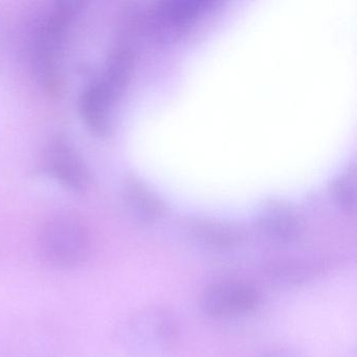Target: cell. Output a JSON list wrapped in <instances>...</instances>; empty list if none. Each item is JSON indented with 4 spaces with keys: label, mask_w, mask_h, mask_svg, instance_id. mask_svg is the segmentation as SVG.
<instances>
[{
    "label": "cell",
    "mask_w": 357,
    "mask_h": 357,
    "mask_svg": "<svg viewBox=\"0 0 357 357\" xmlns=\"http://www.w3.org/2000/svg\"><path fill=\"white\" fill-rule=\"evenodd\" d=\"M37 248L47 266L57 271H75L83 266L91 256V233L79 217L56 215L41 227Z\"/></svg>",
    "instance_id": "6da1fadb"
},
{
    "label": "cell",
    "mask_w": 357,
    "mask_h": 357,
    "mask_svg": "<svg viewBox=\"0 0 357 357\" xmlns=\"http://www.w3.org/2000/svg\"><path fill=\"white\" fill-rule=\"evenodd\" d=\"M178 338V321L164 307L139 311L121 329L123 344L137 357L164 356L175 348Z\"/></svg>",
    "instance_id": "7a4b0ae2"
},
{
    "label": "cell",
    "mask_w": 357,
    "mask_h": 357,
    "mask_svg": "<svg viewBox=\"0 0 357 357\" xmlns=\"http://www.w3.org/2000/svg\"><path fill=\"white\" fill-rule=\"evenodd\" d=\"M261 296L254 286L239 282H221L208 286L200 294V308L208 317L227 319L252 312Z\"/></svg>",
    "instance_id": "3957f363"
},
{
    "label": "cell",
    "mask_w": 357,
    "mask_h": 357,
    "mask_svg": "<svg viewBox=\"0 0 357 357\" xmlns=\"http://www.w3.org/2000/svg\"><path fill=\"white\" fill-rule=\"evenodd\" d=\"M78 3H61L45 20L37 37V62L49 85L57 81V56L68 24L79 11Z\"/></svg>",
    "instance_id": "277c9868"
},
{
    "label": "cell",
    "mask_w": 357,
    "mask_h": 357,
    "mask_svg": "<svg viewBox=\"0 0 357 357\" xmlns=\"http://www.w3.org/2000/svg\"><path fill=\"white\" fill-rule=\"evenodd\" d=\"M47 151V168L54 178L72 191H82L87 183L86 169L75 148L63 137H57Z\"/></svg>",
    "instance_id": "5b68a950"
},
{
    "label": "cell",
    "mask_w": 357,
    "mask_h": 357,
    "mask_svg": "<svg viewBox=\"0 0 357 357\" xmlns=\"http://www.w3.org/2000/svg\"><path fill=\"white\" fill-rule=\"evenodd\" d=\"M325 261L273 260L265 264L267 279L281 287H294L314 279L323 273Z\"/></svg>",
    "instance_id": "8992f818"
},
{
    "label": "cell",
    "mask_w": 357,
    "mask_h": 357,
    "mask_svg": "<svg viewBox=\"0 0 357 357\" xmlns=\"http://www.w3.org/2000/svg\"><path fill=\"white\" fill-rule=\"evenodd\" d=\"M114 98L116 95L101 81L93 83L83 93L80 100L81 116L96 135H103L107 131Z\"/></svg>",
    "instance_id": "52a82bcc"
},
{
    "label": "cell",
    "mask_w": 357,
    "mask_h": 357,
    "mask_svg": "<svg viewBox=\"0 0 357 357\" xmlns=\"http://www.w3.org/2000/svg\"><path fill=\"white\" fill-rule=\"evenodd\" d=\"M262 231L269 240L277 244H286L294 241L300 235L298 221L288 215H275L264 219Z\"/></svg>",
    "instance_id": "ba28073f"
},
{
    "label": "cell",
    "mask_w": 357,
    "mask_h": 357,
    "mask_svg": "<svg viewBox=\"0 0 357 357\" xmlns=\"http://www.w3.org/2000/svg\"><path fill=\"white\" fill-rule=\"evenodd\" d=\"M200 240L214 248H231L239 242L240 235L236 229L222 225H204L196 231Z\"/></svg>",
    "instance_id": "9c48e42d"
},
{
    "label": "cell",
    "mask_w": 357,
    "mask_h": 357,
    "mask_svg": "<svg viewBox=\"0 0 357 357\" xmlns=\"http://www.w3.org/2000/svg\"><path fill=\"white\" fill-rule=\"evenodd\" d=\"M258 357H304L300 351L290 347H279L269 349L261 353Z\"/></svg>",
    "instance_id": "30bf717a"
}]
</instances>
